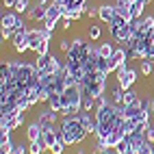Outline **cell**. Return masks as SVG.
Masks as SVG:
<instances>
[{"label": "cell", "mask_w": 154, "mask_h": 154, "mask_svg": "<svg viewBox=\"0 0 154 154\" xmlns=\"http://www.w3.org/2000/svg\"><path fill=\"white\" fill-rule=\"evenodd\" d=\"M59 117H61L59 113H57V111H52V109L48 106V109H44V111H39L35 119L39 122V124H42V128H44V130H48V128H57Z\"/></svg>", "instance_id": "cell-4"}, {"label": "cell", "mask_w": 154, "mask_h": 154, "mask_svg": "<svg viewBox=\"0 0 154 154\" xmlns=\"http://www.w3.org/2000/svg\"><path fill=\"white\" fill-rule=\"evenodd\" d=\"M48 106L52 109V111H57V113H61V111H63V100H61V94H52V96H50V100H48Z\"/></svg>", "instance_id": "cell-23"}, {"label": "cell", "mask_w": 154, "mask_h": 154, "mask_svg": "<svg viewBox=\"0 0 154 154\" xmlns=\"http://www.w3.org/2000/svg\"><path fill=\"white\" fill-rule=\"evenodd\" d=\"M115 76H117V85L122 87V89H130L132 85L137 83V76H139V69H135V67H130L128 63H124V65H119L117 67V72H115Z\"/></svg>", "instance_id": "cell-2"}, {"label": "cell", "mask_w": 154, "mask_h": 154, "mask_svg": "<svg viewBox=\"0 0 154 154\" xmlns=\"http://www.w3.org/2000/svg\"><path fill=\"white\" fill-rule=\"evenodd\" d=\"M139 2H143V5H146V7H148V5L152 2V0H139Z\"/></svg>", "instance_id": "cell-40"}, {"label": "cell", "mask_w": 154, "mask_h": 154, "mask_svg": "<svg viewBox=\"0 0 154 154\" xmlns=\"http://www.w3.org/2000/svg\"><path fill=\"white\" fill-rule=\"evenodd\" d=\"M128 2H130V5H132V2H139V0H128Z\"/></svg>", "instance_id": "cell-41"}, {"label": "cell", "mask_w": 154, "mask_h": 154, "mask_svg": "<svg viewBox=\"0 0 154 154\" xmlns=\"http://www.w3.org/2000/svg\"><path fill=\"white\" fill-rule=\"evenodd\" d=\"M109 100L113 102V104H124V89H122L117 83L111 87V96H109Z\"/></svg>", "instance_id": "cell-17"}, {"label": "cell", "mask_w": 154, "mask_h": 154, "mask_svg": "<svg viewBox=\"0 0 154 154\" xmlns=\"http://www.w3.org/2000/svg\"><path fill=\"white\" fill-rule=\"evenodd\" d=\"M139 72L143 76H150L152 72H154V59H141V63H139Z\"/></svg>", "instance_id": "cell-22"}, {"label": "cell", "mask_w": 154, "mask_h": 154, "mask_svg": "<svg viewBox=\"0 0 154 154\" xmlns=\"http://www.w3.org/2000/svg\"><path fill=\"white\" fill-rule=\"evenodd\" d=\"M35 2H39V5H46V7L50 5V2H48V0H35Z\"/></svg>", "instance_id": "cell-38"}, {"label": "cell", "mask_w": 154, "mask_h": 154, "mask_svg": "<svg viewBox=\"0 0 154 154\" xmlns=\"http://www.w3.org/2000/svg\"><path fill=\"white\" fill-rule=\"evenodd\" d=\"M46 13H48V7L35 2L33 7H30V11L26 13V17L30 20V22H44V20H46Z\"/></svg>", "instance_id": "cell-10"}, {"label": "cell", "mask_w": 154, "mask_h": 154, "mask_svg": "<svg viewBox=\"0 0 154 154\" xmlns=\"http://www.w3.org/2000/svg\"><path fill=\"white\" fill-rule=\"evenodd\" d=\"M42 141H44V146L50 150L54 146V143L59 141V137H57V128H48V130H44L42 132Z\"/></svg>", "instance_id": "cell-16"}, {"label": "cell", "mask_w": 154, "mask_h": 154, "mask_svg": "<svg viewBox=\"0 0 154 154\" xmlns=\"http://www.w3.org/2000/svg\"><path fill=\"white\" fill-rule=\"evenodd\" d=\"M115 150H117L119 154H137V152H135V148H132V143H130V139H128V135H126V139L122 141Z\"/></svg>", "instance_id": "cell-24"}, {"label": "cell", "mask_w": 154, "mask_h": 154, "mask_svg": "<svg viewBox=\"0 0 154 154\" xmlns=\"http://www.w3.org/2000/svg\"><path fill=\"white\" fill-rule=\"evenodd\" d=\"M28 30V28H26ZM26 30H20V33H15L11 37V48L15 50V54H24L26 50H30L28 46V39H26Z\"/></svg>", "instance_id": "cell-7"}, {"label": "cell", "mask_w": 154, "mask_h": 154, "mask_svg": "<svg viewBox=\"0 0 154 154\" xmlns=\"http://www.w3.org/2000/svg\"><path fill=\"white\" fill-rule=\"evenodd\" d=\"M146 137H148V141H150V143H154V124L150 126V130H148V135H146Z\"/></svg>", "instance_id": "cell-36"}, {"label": "cell", "mask_w": 154, "mask_h": 154, "mask_svg": "<svg viewBox=\"0 0 154 154\" xmlns=\"http://www.w3.org/2000/svg\"><path fill=\"white\" fill-rule=\"evenodd\" d=\"M17 20H20V13H15V11H5V13H2V20H0V24H2V28H13V30H15Z\"/></svg>", "instance_id": "cell-14"}, {"label": "cell", "mask_w": 154, "mask_h": 154, "mask_svg": "<svg viewBox=\"0 0 154 154\" xmlns=\"http://www.w3.org/2000/svg\"><path fill=\"white\" fill-rule=\"evenodd\" d=\"M59 48H61V52H67V50L72 48V39H65V37H61V42H59Z\"/></svg>", "instance_id": "cell-33"}, {"label": "cell", "mask_w": 154, "mask_h": 154, "mask_svg": "<svg viewBox=\"0 0 154 154\" xmlns=\"http://www.w3.org/2000/svg\"><path fill=\"white\" fill-rule=\"evenodd\" d=\"M115 11H117V15H122V17H126L128 22L132 20V13H130V2L128 0H115Z\"/></svg>", "instance_id": "cell-15"}, {"label": "cell", "mask_w": 154, "mask_h": 154, "mask_svg": "<svg viewBox=\"0 0 154 154\" xmlns=\"http://www.w3.org/2000/svg\"><path fill=\"white\" fill-rule=\"evenodd\" d=\"M26 122V115L22 111L17 115H7V117H0V130H9V132H15L20 126Z\"/></svg>", "instance_id": "cell-5"}, {"label": "cell", "mask_w": 154, "mask_h": 154, "mask_svg": "<svg viewBox=\"0 0 154 154\" xmlns=\"http://www.w3.org/2000/svg\"><path fill=\"white\" fill-rule=\"evenodd\" d=\"M42 132H44L42 124H39L37 119H33V122L26 126V139H28V141H37V139H42Z\"/></svg>", "instance_id": "cell-11"}, {"label": "cell", "mask_w": 154, "mask_h": 154, "mask_svg": "<svg viewBox=\"0 0 154 154\" xmlns=\"http://www.w3.org/2000/svg\"><path fill=\"white\" fill-rule=\"evenodd\" d=\"M124 139H126V132H124V130H122V128H113L111 135L106 137V146H109V148H117Z\"/></svg>", "instance_id": "cell-13"}, {"label": "cell", "mask_w": 154, "mask_h": 154, "mask_svg": "<svg viewBox=\"0 0 154 154\" xmlns=\"http://www.w3.org/2000/svg\"><path fill=\"white\" fill-rule=\"evenodd\" d=\"M26 39H28L30 50L35 52V48H37V46H39V42L44 39V35H42V26H39V28H28V30H26Z\"/></svg>", "instance_id": "cell-12"}, {"label": "cell", "mask_w": 154, "mask_h": 154, "mask_svg": "<svg viewBox=\"0 0 154 154\" xmlns=\"http://www.w3.org/2000/svg\"><path fill=\"white\" fill-rule=\"evenodd\" d=\"M65 148H67V146H65L63 141H57V143H54V146L50 148L48 152H50V154H65Z\"/></svg>", "instance_id": "cell-30"}, {"label": "cell", "mask_w": 154, "mask_h": 154, "mask_svg": "<svg viewBox=\"0 0 154 154\" xmlns=\"http://www.w3.org/2000/svg\"><path fill=\"white\" fill-rule=\"evenodd\" d=\"M35 54H50V42L48 39H42L39 46L35 48Z\"/></svg>", "instance_id": "cell-29"}, {"label": "cell", "mask_w": 154, "mask_h": 154, "mask_svg": "<svg viewBox=\"0 0 154 154\" xmlns=\"http://www.w3.org/2000/svg\"><path fill=\"white\" fill-rule=\"evenodd\" d=\"M124 24H128V20L122 17V15H115V17H113V22L109 24V30L111 28H117V26H124Z\"/></svg>", "instance_id": "cell-31"}, {"label": "cell", "mask_w": 154, "mask_h": 154, "mask_svg": "<svg viewBox=\"0 0 154 154\" xmlns=\"http://www.w3.org/2000/svg\"><path fill=\"white\" fill-rule=\"evenodd\" d=\"M98 52H100V57L111 59L113 52H115V46H113L111 42H102V44H98Z\"/></svg>", "instance_id": "cell-19"}, {"label": "cell", "mask_w": 154, "mask_h": 154, "mask_svg": "<svg viewBox=\"0 0 154 154\" xmlns=\"http://www.w3.org/2000/svg\"><path fill=\"white\" fill-rule=\"evenodd\" d=\"M143 9H146V5H143V2H132V5H130L132 20H141V17H143Z\"/></svg>", "instance_id": "cell-25"}, {"label": "cell", "mask_w": 154, "mask_h": 154, "mask_svg": "<svg viewBox=\"0 0 154 154\" xmlns=\"http://www.w3.org/2000/svg\"><path fill=\"white\" fill-rule=\"evenodd\" d=\"M148 154H154V152H148Z\"/></svg>", "instance_id": "cell-42"}, {"label": "cell", "mask_w": 154, "mask_h": 154, "mask_svg": "<svg viewBox=\"0 0 154 154\" xmlns=\"http://www.w3.org/2000/svg\"><path fill=\"white\" fill-rule=\"evenodd\" d=\"M150 109H152V115H154V96L150 98Z\"/></svg>", "instance_id": "cell-37"}, {"label": "cell", "mask_w": 154, "mask_h": 154, "mask_svg": "<svg viewBox=\"0 0 154 154\" xmlns=\"http://www.w3.org/2000/svg\"><path fill=\"white\" fill-rule=\"evenodd\" d=\"M117 15V11H115V5H109V2H104V5H100V11H98V20L102 24H111L113 22V17Z\"/></svg>", "instance_id": "cell-9"}, {"label": "cell", "mask_w": 154, "mask_h": 154, "mask_svg": "<svg viewBox=\"0 0 154 154\" xmlns=\"http://www.w3.org/2000/svg\"><path fill=\"white\" fill-rule=\"evenodd\" d=\"M61 17H63V7H59L57 2H50L48 5V13H46V20H44V26L50 28V30H57V26L61 24Z\"/></svg>", "instance_id": "cell-3"}, {"label": "cell", "mask_w": 154, "mask_h": 154, "mask_svg": "<svg viewBox=\"0 0 154 154\" xmlns=\"http://www.w3.org/2000/svg\"><path fill=\"white\" fill-rule=\"evenodd\" d=\"M76 154H87V150H85V148H78V152H76Z\"/></svg>", "instance_id": "cell-39"}, {"label": "cell", "mask_w": 154, "mask_h": 154, "mask_svg": "<svg viewBox=\"0 0 154 154\" xmlns=\"http://www.w3.org/2000/svg\"><path fill=\"white\" fill-rule=\"evenodd\" d=\"M13 11L20 13V15H22V13H28V11H30V0H17L15 7H13Z\"/></svg>", "instance_id": "cell-26"}, {"label": "cell", "mask_w": 154, "mask_h": 154, "mask_svg": "<svg viewBox=\"0 0 154 154\" xmlns=\"http://www.w3.org/2000/svg\"><path fill=\"white\" fill-rule=\"evenodd\" d=\"M72 22H74V20H69V17H61V30H69V28H72Z\"/></svg>", "instance_id": "cell-34"}, {"label": "cell", "mask_w": 154, "mask_h": 154, "mask_svg": "<svg viewBox=\"0 0 154 154\" xmlns=\"http://www.w3.org/2000/svg\"><path fill=\"white\" fill-rule=\"evenodd\" d=\"M111 37L115 39V42H119V44H128L130 39H132V33H130V28H128V24H124V26H117V28H111Z\"/></svg>", "instance_id": "cell-8"}, {"label": "cell", "mask_w": 154, "mask_h": 154, "mask_svg": "<svg viewBox=\"0 0 154 154\" xmlns=\"http://www.w3.org/2000/svg\"><path fill=\"white\" fill-rule=\"evenodd\" d=\"M83 111L94 113V111H96V98H91V96H83Z\"/></svg>", "instance_id": "cell-28"}, {"label": "cell", "mask_w": 154, "mask_h": 154, "mask_svg": "<svg viewBox=\"0 0 154 154\" xmlns=\"http://www.w3.org/2000/svg\"><path fill=\"white\" fill-rule=\"evenodd\" d=\"M48 148L44 146V141L42 139H37V141H28V154H44Z\"/></svg>", "instance_id": "cell-20"}, {"label": "cell", "mask_w": 154, "mask_h": 154, "mask_svg": "<svg viewBox=\"0 0 154 154\" xmlns=\"http://www.w3.org/2000/svg\"><path fill=\"white\" fill-rule=\"evenodd\" d=\"M61 130H63V141L65 146H80L87 137V130L83 128L78 115H72V117H63L61 119Z\"/></svg>", "instance_id": "cell-1"}, {"label": "cell", "mask_w": 154, "mask_h": 154, "mask_svg": "<svg viewBox=\"0 0 154 154\" xmlns=\"http://www.w3.org/2000/svg\"><path fill=\"white\" fill-rule=\"evenodd\" d=\"M15 2H17V0H2V7H7V9H13V7H15Z\"/></svg>", "instance_id": "cell-35"}, {"label": "cell", "mask_w": 154, "mask_h": 154, "mask_svg": "<svg viewBox=\"0 0 154 154\" xmlns=\"http://www.w3.org/2000/svg\"><path fill=\"white\" fill-rule=\"evenodd\" d=\"M141 33L152 35L154 33V15H143L141 17Z\"/></svg>", "instance_id": "cell-18"}, {"label": "cell", "mask_w": 154, "mask_h": 154, "mask_svg": "<svg viewBox=\"0 0 154 154\" xmlns=\"http://www.w3.org/2000/svg\"><path fill=\"white\" fill-rule=\"evenodd\" d=\"M139 98H141V96H139V94H137V91L132 89V87L124 91V104H132V102H137Z\"/></svg>", "instance_id": "cell-27"}, {"label": "cell", "mask_w": 154, "mask_h": 154, "mask_svg": "<svg viewBox=\"0 0 154 154\" xmlns=\"http://www.w3.org/2000/svg\"><path fill=\"white\" fill-rule=\"evenodd\" d=\"M11 154H28V146H24V143L15 141V148H13V152H11Z\"/></svg>", "instance_id": "cell-32"}, {"label": "cell", "mask_w": 154, "mask_h": 154, "mask_svg": "<svg viewBox=\"0 0 154 154\" xmlns=\"http://www.w3.org/2000/svg\"><path fill=\"white\" fill-rule=\"evenodd\" d=\"M100 37H102V28L98 24H89L87 26V39L89 42H98Z\"/></svg>", "instance_id": "cell-21"}, {"label": "cell", "mask_w": 154, "mask_h": 154, "mask_svg": "<svg viewBox=\"0 0 154 154\" xmlns=\"http://www.w3.org/2000/svg\"><path fill=\"white\" fill-rule=\"evenodd\" d=\"M78 119H80V124H83V128L87 130V135H96V130H98V119H96V113L80 111V113H78Z\"/></svg>", "instance_id": "cell-6"}]
</instances>
